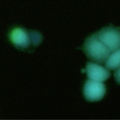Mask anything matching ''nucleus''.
<instances>
[{"label":"nucleus","mask_w":120,"mask_h":120,"mask_svg":"<svg viewBox=\"0 0 120 120\" xmlns=\"http://www.w3.org/2000/svg\"><path fill=\"white\" fill-rule=\"evenodd\" d=\"M85 54L92 61L102 63L106 60L111 52L100 40L96 33H94L85 40L83 46Z\"/></svg>","instance_id":"f257e3e1"},{"label":"nucleus","mask_w":120,"mask_h":120,"mask_svg":"<svg viewBox=\"0 0 120 120\" xmlns=\"http://www.w3.org/2000/svg\"><path fill=\"white\" fill-rule=\"evenodd\" d=\"M100 40L112 52L120 48V28L108 26L96 33Z\"/></svg>","instance_id":"f03ea898"},{"label":"nucleus","mask_w":120,"mask_h":120,"mask_svg":"<svg viewBox=\"0 0 120 120\" xmlns=\"http://www.w3.org/2000/svg\"><path fill=\"white\" fill-rule=\"evenodd\" d=\"M105 92V85L101 82L89 79L85 83L83 94L88 101L93 102L100 100L104 97Z\"/></svg>","instance_id":"7ed1b4c3"},{"label":"nucleus","mask_w":120,"mask_h":120,"mask_svg":"<svg viewBox=\"0 0 120 120\" xmlns=\"http://www.w3.org/2000/svg\"><path fill=\"white\" fill-rule=\"evenodd\" d=\"M85 70L90 79L102 82L107 80L110 76V73L107 68L97 63L89 62Z\"/></svg>","instance_id":"20e7f679"},{"label":"nucleus","mask_w":120,"mask_h":120,"mask_svg":"<svg viewBox=\"0 0 120 120\" xmlns=\"http://www.w3.org/2000/svg\"><path fill=\"white\" fill-rule=\"evenodd\" d=\"M11 40L15 45L22 48H25L30 44V34L22 28H16L13 30L10 34Z\"/></svg>","instance_id":"39448f33"},{"label":"nucleus","mask_w":120,"mask_h":120,"mask_svg":"<svg viewBox=\"0 0 120 120\" xmlns=\"http://www.w3.org/2000/svg\"><path fill=\"white\" fill-rule=\"evenodd\" d=\"M105 66L109 70H114L120 67V48L110 54Z\"/></svg>","instance_id":"423d86ee"},{"label":"nucleus","mask_w":120,"mask_h":120,"mask_svg":"<svg viewBox=\"0 0 120 120\" xmlns=\"http://www.w3.org/2000/svg\"><path fill=\"white\" fill-rule=\"evenodd\" d=\"M30 42L34 45H38L42 41V36L36 31H32L30 33Z\"/></svg>","instance_id":"0eeeda50"},{"label":"nucleus","mask_w":120,"mask_h":120,"mask_svg":"<svg viewBox=\"0 0 120 120\" xmlns=\"http://www.w3.org/2000/svg\"><path fill=\"white\" fill-rule=\"evenodd\" d=\"M114 77L117 82L120 84V67L115 71L114 73Z\"/></svg>","instance_id":"6e6552de"}]
</instances>
